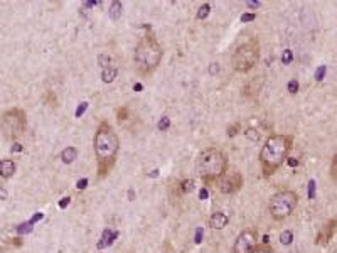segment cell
<instances>
[{
  "instance_id": "3957f363",
  "label": "cell",
  "mask_w": 337,
  "mask_h": 253,
  "mask_svg": "<svg viewBox=\"0 0 337 253\" xmlns=\"http://www.w3.org/2000/svg\"><path fill=\"white\" fill-rule=\"evenodd\" d=\"M196 171H197V174H199L201 181L204 182V186L219 184V181L223 179L229 171L228 155L216 147L204 149L196 160Z\"/></svg>"
},
{
  "instance_id": "ffe728a7",
  "label": "cell",
  "mask_w": 337,
  "mask_h": 253,
  "mask_svg": "<svg viewBox=\"0 0 337 253\" xmlns=\"http://www.w3.org/2000/svg\"><path fill=\"white\" fill-rule=\"evenodd\" d=\"M157 129H159L160 132H167L168 129H171V118H168V117H162L159 120V123H157Z\"/></svg>"
},
{
  "instance_id": "9a60e30c",
  "label": "cell",
  "mask_w": 337,
  "mask_h": 253,
  "mask_svg": "<svg viewBox=\"0 0 337 253\" xmlns=\"http://www.w3.org/2000/svg\"><path fill=\"white\" fill-rule=\"evenodd\" d=\"M121 12H123V4L115 0V2L110 4V9H108V15L112 20H118L121 17Z\"/></svg>"
},
{
  "instance_id": "836d02e7",
  "label": "cell",
  "mask_w": 337,
  "mask_h": 253,
  "mask_svg": "<svg viewBox=\"0 0 337 253\" xmlns=\"http://www.w3.org/2000/svg\"><path fill=\"white\" fill-rule=\"evenodd\" d=\"M10 151H12V152H22V145H20V143H17V142H15L14 145L10 147Z\"/></svg>"
},
{
  "instance_id": "30bf717a",
  "label": "cell",
  "mask_w": 337,
  "mask_h": 253,
  "mask_svg": "<svg viewBox=\"0 0 337 253\" xmlns=\"http://www.w3.org/2000/svg\"><path fill=\"white\" fill-rule=\"evenodd\" d=\"M337 231V218H330L327 223H324L319 229L317 237H315V245L319 246H325L330 243V240L334 238V235Z\"/></svg>"
},
{
  "instance_id": "d4e9b609",
  "label": "cell",
  "mask_w": 337,
  "mask_h": 253,
  "mask_svg": "<svg viewBox=\"0 0 337 253\" xmlns=\"http://www.w3.org/2000/svg\"><path fill=\"white\" fill-rule=\"evenodd\" d=\"M255 19H257V14L255 12H246V14H243L240 17V20L243 22V24H246V22H253Z\"/></svg>"
},
{
  "instance_id": "6da1fadb",
  "label": "cell",
  "mask_w": 337,
  "mask_h": 253,
  "mask_svg": "<svg viewBox=\"0 0 337 253\" xmlns=\"http://www.w3.org/2000/svg\"><path fill=\"white\" fill-rule=\"evenodd\" d=\"M93 151H95L98 177L104 179L117 164L120 152V139L112 123H108L107 120H103L96 126V132L93 135Z\"/></svg>"
},
{
  "instance_id": "74e56055",
  "label": "cell",
  "mask_w": 337,
  "mask_h": 253,
  "mask_svg": "<svg viewBox=\"0 0 337 253\" xmlns=\"http://www.w3.org/2000/svg\"><path fill=\"white\" fill-rule=\"evenodd\" d=\"M199 198H201V199H206V198H207V189H206V187H204V189H201Z\"/></svg>"
},
{
  "instance_id": "2e32d148",
  "label": "cell",
  "mask_w": 337,
  "mask_h": 253,
  "mask_svg": "<svg viewBox=\"0 0 337 253\" xmlns=\"http://www.w3.org/2000/svg\"><path fill=\"white\" fill-rule=\"evenodd\" d=\"M117 74H118V70L115 66H107V68H103V73H101V79L104 83H113L115 81V78H117Z\"/></svg>"
},
{
  "instance_id": "484cf974",
  "label": "cell",
  "mask_w": 337,
  "mask_h": 253,
  "mask_svg": "<svg viewBox=\"0 0 337 253\" xmlns=\"http://www.w3.org/2000/svg\"><path fill=\"white\" fill-rule=\"evenodd\" d=\"M287 88H288V91H290V93H292V95H295V93H297V91H299V81H297V79H292V81L288 83V86H287Z\"/></svg>"
},
{
  "instance_id": "52a82bcc",
  "label": "cell",
  "mask_w": 337,
  "mask_h": 253,
  "mask_svg": "<svg viewBox=\"0 0 337 253\" xmlns=\"http://www.w3.org/2000/svg\"><path fill=\"white\" fill-rule=\"evenodd\" d=\"M27 129V115L22 108H9L2 115V132L9 140H17L24 135Z\"/></svg>"
},
{
  "instance_id": "7c38bea8",
  "label": "cell",
  "mask_w": 337,
  "mask_h": 253,
  "mask_svg": "<svg viewBox=\"0 0 337 253\" xmlns=\"http://www.w3.org/2000/svg\"><path fill=\"white\" fill-rule=\"evenodd\" d=\"M15 171H17V164L12 159H4L0 162V176H2V179H10L15 174Z\"/></svg>"
},
{
  "instance_id": "4fadbf2b",
  "label": "cell",
  "mask_w": 337,
  "mask_h": 253,
  "mask_svg": "<svg viewBox=\"0 0 337 253\" xmlns=\"http://www.w3.org/2000/svg\"><path fill=\"white\" fill-rule=\"evenodd\" d=\"M59 159H61L62 164H68V165L73 164L74 160L78 159V149H76V147H66L65 151L61 152Z\"/></svg>"
},
{
  "instance_id": "f546056e",
  "label": "cell",
  "mask_w": 337,
  "mask_h": 253,
  "mask_svg": "<svg viewBox=\"0 0 337 253\" xmlns=\"http://www.w3.org/2000/svg\"><path fill=\"white\" fill-rule=\"evenodd\" d=\"M43 218H44L43 213H36V215H34L31 220H29V223H31V225H36V223H37L39 220H43Z\"/></svg>"
},
{
  "instance_id": "4dcf8cb0",
  "label": "cell",
  "mask_w": 337,
  "mask_h": 253,
  "mask_svg": "<svg viewBox=\"0 0 337 253\" xmlns=\"http://www.w3.org/2000/svg\"><path fill=\"white\" fill-rule=\"evenodd\" d=\"M127 113H129L127 108H121V110H118V120H127Z\"/></svg>"
},
{
  "instance_id": "ac0fdd59",
  "label": "cell",
  "mask_w": 337,
  "mask_h": 253,
  "mask_svg": "<svg viewBox=\"0 0 337 253\" xmlns=\"http://www.w3.org/2000/svg\"><path fill=\"white\" fill-rule=\"evenodd\" d=\"M211 14V4H202L199 9H197V14H196V19L197 20H204L206 17Z\"/></svg>"
},
{
  "instance_id": "f35d334b",
  "label": "cell",
  "mask_w": 337,
  "mask_h": 253,
  "mask_svg": "<svg viewBox=\"0 0 337 253\" xmlns=\"http://www.w3.org/2000/svg\"><path fill=\"white\" fill-rule=\"evenodd\" d=\"M142 88H143V85H142V83L133 85V91H142Z\"/></svg>"
},
{
  "instance_id": "277c9868",
  "label": "cell",
  "mask_w": 337,
  "mask_h": 253,
  "mask_svg": "<svg viewBox=\"0 0 337 253\" xmlns=\"http://www.w3.org/2000/svg\"><path fill=\"white\" fill-rule=\"evenodd\" d=\"M164 51L152 32H147L145 36L137 43L135 51H133V62L140 76H152L160 66Z\"/></svg>"
},
{
  "instance_id": "9c48e42d",
  "label": "cell",
  "mask_w": 337,
  "mask_h": 253,
  "mask_svg": "<svg viewBox=\"0 0 337 253\" xmlns=\"http://www.w3.org/2000/svg\"><path fill=\"white\" fill-rule=\"evenodd\" d=\"M243 184H245V179L240 171H228V174L219 181V191L223 194H236L243 187Z\"/></svg>"
},
{
  "instance_id": "44dd1931",
  "label": "cell",
  "mask_w": 337,
  "mask_h": 253,
  "mask_svg": "<svg viewBox=\"0 0 337 253\" xmlns=\"http://www.w3.org/2000/svg\"><path fill=\"white\" fill-rule=\"evenodd\" d=\"M292 240H293V233L290 231V229H285V231L280 235L282 245H290V243H292Z\"/></svg>"
},
{
  "instance_id": "cb8c5ba5",
  "label": "cell",
  "mask_w": 337,
  "mask_h": 253,
  "mask_svg": "<svg viewBox=\"0 0 337 253\" xmlns=\"http://www.w3.org/2000/svg\"><path fill=\"white\" fill-rule=\"evenodd\" d=\"M32 226L34 225H31V223H22L20 226H17V233H20V235H24V233H31L32 231Z\"/></svg>"
},
{
  "instance_id": "8992f818",
  "label": "cell",
  "mask_w": 337,
  "mask_h": 253,
  "mask_svg": "<svg viewBox=\"0 0 337 253\" xmlns=\"http://www.w3.org/2000/svg\"><path fill=\"white\" fill-rule=\"evenodd\" d=\"M260 61V43L257 39H248L235 49L231 56V65L238 73L251 71Z\"/></svg>"
},
{
  "instance_id": "4316f807",
  "label": "cell",
  "mask_w": 337,
  "mask_h": 253,
  "mask_svg": "<svg viewBox=\"0 0 337 253\" xmlns=\"http://www.w3.org/2000/svg\"><path fill=\"white\" fill-rule=\"evenodd\" d=\"M282 61H283V65H288L290 61H292V51L290 49H287V51H283V56H282Z\"/></svg>"
},
{
  "instance_id": "d6986e66",
  "label": "cell",
  "mask_w": 337,
  "mask_h": 253,
  "mask_svg": "<svg viewBox=\"0 0 337 253\" xmlns=\"http://www.w3.org/2000/svg\"><path fill=\"white\" fill-rule=\"evenodd\" d=\"M329 174H330V179H332L337 184V152L334 154L332 160H330V169H329Z\"/></svg>"
},
{
  "instance_id": "7402d4cb",
  "label": "cell",
  "mask_w": 337,
  "mask_h": 253,
  "mask_svg": "<svg viewBox=\"0 0 337 253\" xmlns=\"http://www.w3.org/2000/svg\"><path fill=\"white\" fill-rule=\"evenodd\" d=\"M251 253H275V250L271 248L270 245H257V248H255Z\"/></svg>"
},
{
  "instance_id": "83f0119b",
  "label": "cell",
  "mask_w": 337,
  "mask_h": 253,
  "mask_svg": "<svg viewBox=\"0 0 337 253\" xmlns=\"http://www.w3.org/2000/svg\"><path fill=\"white\" fill-rule=\"evenodd\" d=\"M86 108H88V103H86V101L79 103V107H78V110H76V117H78V118H79L81 115H83V113L86 112Z\"/></svg>"
},
{
  "instance_id": "ba28073f",
  "label": "cell",
  "mask_w": 337,
  "mask_h": 253,
  "mask_svg": "<svg viewBox=\"0 0 337 253\" xmlns=\"http://www.w3.org/2000/svg\"><path fill=\"white\" fill-rule=\"evenodd\" d=\"M258 245V231L257 228H245L238 233L233 243L231 253H251Z\"/></svg>"
},
{
  "instance_id": "5b68a950",
  "label": "cell",
  "mask_w": 337,
  "mask_h": 253,
  "mask_svg": "<svg viewBox=\"0 0 337 253\" xmlns=\"http://www.w3.org/2000/svg\"><path fill=\"white\" fill-rule=\"evenodd\" d=\"M299 194L292 189L275 193L268 201V213L275 221H285L297 209Z\"/></svg>"
},
{
  "instance_id": "e575fe53",
  "label": "cell",
  "mask_w": 337,
  "mask_h": 253,
  "mask_svg": "<svg viewBox=\"0 0 337 253\" xmlns=\"http://www.w3.org/2000/svg\"><path fill=\"white\" fill-rule=\"evenodd\" d=\"M69 201H71V198H62V201H61V203H59V208H62V209H65L66 206L69 204Z\"/></svg>"
},
{
  "instance_id": "7a4b0ae2",
  "label": "cell",
  "mask_w": 337,
  "mask_h": 253,
  "mask_svg": "<svg viewBox=\"0 0 337 253\" xmlns=\"http://www.w3.org/2000/svg\"><path fill=\"white\" fill-rule=\"evenodd\" d=\"M293 149V135L288 134H275L270 135L265 140L263 147H261L258 160H260V169L261 176L265 179L275 174V172L282 167L288 160V155Z\"/></svg>"
},
{
  "instance_id": "ab89813d",
  "label": "cell",
  "mask_w": 337,
  "mask_h": 253,
  "mask_svg": "<svg viewBox=\"0 0 337 253\" xmlns=\"http://www.w3.org/2000/svg\"><path fill=\"white\" fill-rule=\"evenodd\" d=\"M2 196H4V199H7V191H5V189H2Z\"/></svg>"
},
{
  "instance_id": "8fae6325",
  "label": "cell",
  "mask_w": 337,
  "mask_h": 253,
  "mask_svg": "<svg viewBox=\"0 0 337 253\" xmlns=\"http://www.w3.org/2000/svg\"><path fill=\"white\" fill-rule=\"evenodd\" d=\"M229 223V216L223 211H214L211 216H209V226L213 229H224Z\"/></svg>"
},
{
  "instance_id": "603a6c76",
  "label": "cell",
  "mask_w": 337,
  "mask_h": 253,
  "mask_svg": "<svg viewBox=\"0 0 337 253\" xmlns=\"http://www.w3.org/2000/svg\"><path fill=\"white\" fill-rule=\"evenodd\" d=\"M240 130H241V123L240 122L233 123L231 126H228V137H236L238 134H240Z\"/></svg>"
},
{
  "instance_id": "1f68e13d",
  "label": "cell",
  "mask_w": 337,
  "mask_h": 253,
  "mask_svg": "<svg viewBox=\"0 0 337 253\" xmlns=\"http://www.w3.org/2000/svg\"><path fill=\"white\" fill-rule=\"evenodd\" d=\"M324 74H325V68H319V70H317V74H315V79H317V81H321Z\"/></svg>"
},
{
  "instance_id": "d6a6232c",
  "label": "cell",
  "mask_w": 337,
  "mask_h": 253,
  "mask_svg": "<svg viewBox=\"0 0 337 253\" xmlns=\"http://www.w3.org/2000/svg\"><path fill=\"white\" fill-rule=\"evenodd\" d=\"M86 184H88V179H79V181L76 182V187H78V189H85Z\"/></svg>"
},
{
  "instance_id": "f1b7e54d",
  "label": "cell",
  "mask_w": 337,
  "mask_h": 253,
  "mask_svg": "<svg viewBox=\"0 0 337 253\" xmlns=\"http://www.w3.org/2000/svg\"><path fill=\"white\" fill-rule=\"evenodd\" d=\"M218 73H219V65L218 62H211V65H209V74L214 76V74H218Z\"/></svg>"
},
{
  "instance_id": "d590c367",
  "label": "cell",
  "mask_w": 337,
  "mask_h": 253,
  "mask_svg": "<svg viewBox=\"0 0 337 253\" xmlns=\"http://www.w3.org/2000/svg\"><path fill=\"white\" fill-rule=\"evenodd\" d=\"M201 238H202V229L199 228L196 231V243H201Z\"/></svg>"
},
{
  "instance_id": "e0dca14e",
  "label": "cell",
  "mask_w": 337,
  "mask_h": 253,
  "mask_svg": "<svg viewBox=\"0 0 337 253\" xmlns=\"http://www.w3.org/2000/svg\"><path fill=\"white\" fill-rule=\"evenodd\" d=\"M179 189H181V194H187V193H193L196 186H194V181L193 179H184L179 182Z\"/></svg>"
},
{
  "instance_id": "8d00e7d4",
  "label": "cell",
  "mask_w": 337,
  "mask_h": 253,
  "mask_svg": "<svg viewBox=\"0 0 337 253\" xmlns=\"http://www.w3.org/2000/svg\"><path fill=\"white\" fill-rule=\"evenodd\" d=\"M246 5L248 7H251V9H258L261 5V2H246Z\"/></svg>"
},
{
  "instance_id": "5bb4252c",
  "label": "cell",
  "mask_w": 337,
  "mask_h": 253,
  "mask_svg": "<svg viewBox=\"0 0 337 253\" xmlns=\"http://www.w3.org/2000/svg\"><path fill=\"white\" fill-rule=\"evenodd\" d=\"M118 237V231H113V229H104L101 241L98 243V248H103V246H110Z\"/></svg>"
}]
</instances>
